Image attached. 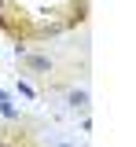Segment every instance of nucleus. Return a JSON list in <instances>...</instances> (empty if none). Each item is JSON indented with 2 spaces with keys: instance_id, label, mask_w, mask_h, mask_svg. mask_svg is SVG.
I'll list each match as a JSON object with an SVG mask.
<instances>
[{
  "instance_id": "nucleus-3",
  "label": "nucleus",
  "mask_w": 136,
  "mask_h": 147,
  "mask_svg": "<svg viewBox=\"0 0 136 147\" xmlns=\"http://www.w3.org/2000/svg\"><path fill=\"white\" fill-rule=\"evenodd\" d=\"M0 114L7 118V121H19V107H15V96L7 88H0Z\"/></svg>"
},
{
  "instance_id": "nucleus-1",
  "label": "nucleus",
  "mask_w": 136,
  "mask_h": 147,
  "mask_svg": "<svg viewBox=\"0 0 136 147\" xmlns=\"http://www.w3.org/2000/svg\"><path fill=\"white\" fill-rule=\"evenodd\" d=\"M15 59H19L22 74H30V77H55V59L52 52H44V48H26V44H15Z\"/></svg>"
},
{
  "instance_id": "nucleus-7",
  "label": "nucleus",
  "mask_w": 136,
  "mask_h": 147,
  "mask_svg": "<svg viewBox=\"0 0 136 147\" xmlns=\"http://www.w3.org/2000/svg\"><path fill=\"white\" fill-rule=\"evenodd\" d=\"M48 147H77V144H66V140H55V144H48Z\"/></svg>"
},
{
  "instance_id": "nucleus-5",
  "label": "nucleus",
  "mask_w": 136,
  "mask_h": 147,
  "mask_svg": "<svg viewBox=\"0 0 136 147\" xmlns=\"http://www.w3.org/2000/svg\"><path fill=\"white\" fill-rule=\"evenodd\" d=\"M0 147H19V144H15V140H11L7 132H0Z\"/></svg>"
},
{
  "instance_id": "nucleus-6",
  "label": "nucleus",
  "mask_w": 136,
  "mask_h": 147,
  "mask_svg": "<svg viewBox=\"0 0 136 147\" xmlns=\"http://www.w3.org/2000/svg\"><path fill=\"white\" fill-rule=\"evenodd\" d=\"M11 7H15V0H0V15H7Z\"/></svg>"
},
{
  "instance_id": "nucleus-4",
  "label": "nucleus",
  "mask_w": 136,
  "mask_h": 147,
  "mask_svg": "<svg viewBox=\"0 0 136 147\" xmlns=\"http://www.w3.org/2000/svg\"><path fill=\"white\" fill-rule=\"evenodd\" d=\"M15 92H19V96H26V99H37V88H33V85H30V81H15Z\"/></svg>"
},
{
  "instance_id": "nucleus-2",
  "label": "nucleus",
  "mask_w": 136,
  "mask_h": 147,
  "mask_svg": "<svg viewBox=\"0 0 136 147\" xmlns=\"http://www.w3.org/2000/svg\"><path fill=\"white\" fill-rule=\"evenodd\" d=\"M63 103H66V110H74V114H88L92 110V92L85 88V85H70V88H63Z\"/></svg>"
}]
</instances>
